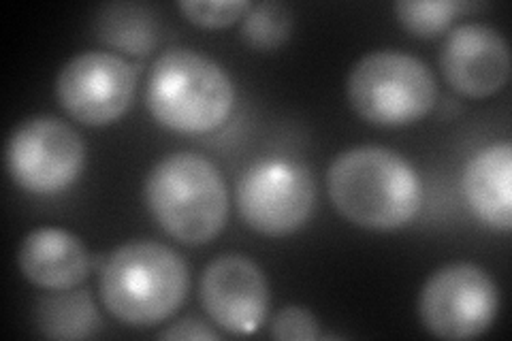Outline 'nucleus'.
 I'll return each instance as SVG.
<instances>
[{"label": "nucleus", "mask_w": 512, "mask_h": 341, "mask_svg": "<svg viewBox=\"0 0 512 341\" xmlns=\"http://www.w3.org/2000/svg\"><path fill=\"white\" fill-rule=\"evenodd\" d=\"M512 148L508 141L478 150L461 175V190L472 214L489 229L512 226Z\"/></svg>", "instance_id": "obj_13"}, {"label": "nucleus", "mask_w": 512, "mask_h": 341, "mask_svg": "<svg viewBox=\"0 0 512 341\" xmlns=\"http://www.w3.org/2000/svg\"><path fill=\"white\" fill-rule=\"evenodd\" d=\"M201 301L210 318L233 335H250L267 318L269 286L261 267L242 254H224L205 267Z\"/></svg>", "instance_id": "obj_10"}, {"label": "nucleus", "mask_w": 512, "mask_h": 341, "mask_svg": "<svg viewBox=\"0 0 512 341\" xmlns=\"http://www.w3.org/2000/svg\"><path fill=\"white\" fill-rule=\"evenodd\" d=\"M248 0H182L178 9L184 18L201 28H227L250 11Z\"/></svg>", "instance_id": "obj_18"}, {"label": "nucleus", "mask_w": 512, "mask_h": 341, "mask_svg": "<svg viewBox=\"0 0 512 341\" xmlns=\"http://www.w3.org/2000/svg\"><path fill=\"white\" fill-rule=\"evenodd\" d=\"M184 258L156 241H131L107 256L101 299L107 312L128 327H154L171 318L188 292Z\"/></svg>", "instance_id": "obj_2"}, {"label": "nucleus", "mask_w": 512, "mask_h": 341, "mask_svg": "<svg viewBox=\"0 0 512 341\" xmlns=\"http://www.w3.org/2000/svg\"><path fill=\"white\" fill-rule=\"evenodd\" d=\"M348 101L357 116L378 126H406L434 109L436 77L427 64L404 52L363 56L348 75Z\"/></svg>", "instance_id": "obj_5"}, {"label": "nucleus", "mask_w": 512, "mask_h": 341, "mask_svg": "<svg viewBox=\"0 0 512 341\" xmlns=\"http://www.w3.org/2000/svg\"><path fill=\"white\" fill-rule=\"evenodd\" d=\"M24 278L45 290H69L90 273V254L84 241L67 229L43 226L28 233L18 252Z\"/></svg>", "instance_id": "obj_12"}, {"label": "nucleus", "mask_w": 512, "mask_h": 341, "mask_svg": "<svg viewBox=\"0 0 512 341\" xmlns=\"http://www.w3.org/2000/svg\"><path fill=\"white\" fill-rule=\"evenodd\" d=\"M135 88V69L109 52H86L71 58L56 79L62 109L88 126H107L120 120L133 103Z\"/></svg>", "instance_id": "obj_9"}, {"label": "nucleus", "mask_w": 512, "mask_h": 341, "mask_svg": "<svg viewBox=\"0 0 512 341\" xmlns=\"http://www.w3.org/2000/svg\"><path fill=\"white\" fill-rule=\"evenodd\" d=\"M442 75L455 92L487 99L510 77V50L500 30L487 24H463L451 30L440 52Z\"/></svg>", "instance_id": "obj_11"}, {"label": "nucleus", "mask_w": 512, "mask_h": 341, "mask_svg": "<svg viewBox=\"0 0 512 341\" xmlns=\"http://www.w3.org/2000/svg\"><path fill=\"white\" fill-rule=\"evenodd\" d=\"M148 109L169 131L203 135L229 120L235 88L218 62L186 47L160 54L148 75Z\"/></svg>", "instance_id": "obj_3"}, {"label": "nucleus", "mask_w": 512, "mask_h": 341, "mask_svg": "<svg viewBox=\"0 0 512 341\" xmlns=\"http://www.w3.org/2000/svg\"><path fill=\"white\" fill-rule=\"evenodd\" d=\"M500 292L489 273L470 263L440 267L425 282L419 316L425 329L440 339H474L498 316Z\"/></svg>", "instance_id": "obj_7"}, {"label": "nucleus", "mask_w": 512, "mask_h": 341, "mask_svg": "<svg viewBox=\"0 0 512 341\" xmlns=\"http://www.w3.org/2000/svg\"><path fill=\"white\" fill-rule=\"evenodd\" d=\"M158 339H218V333L205 327V322L197 318H184L175 322L173 327L160 331Z\"/></svg>", "instance_id": "obj_20"}, {"label": "nucleus", "mask_w": 512, "mask_h": 341, "mask_svg": "<svg viewBox=\"0 0 512 341\" xmlns=\"http://www.w3.org/2000/svg\"><path fill=\"white\" fill-rule=\"evenodd\" d=\"M96 37L109 47L126 54L146 56L158 41V22L154 13L133 3L105 5L94 20Z\"/></svg>", "instance_id": "obj_15"}, {"label": "nucleus", "mask_w": 512, "mask_h": 341, "mask_svg": "<svg viewBox=\"0 0 512 341\" xmlns=\"http://www.w3.org/2000/svg\"><path fill=\"white\" fill-rule=\"evenodd\" d=\"M37 329L47 339H86L101 327L99 312L84 290H52L35 310Z\"/></svg>", "instance_id": "obj_14"}, {"label": "nucleus", "mask_w": 512, "mask_h": 341, "mask_svg": "<svg viewBox=\"0 0 512 341\" xmlns=\"http://www.w3.org/2000/svg\"><path fill=\"white\" fill-rule=\"evenodd\" d=\"M271 337L280 341H314L323 337L316 316L299 305H286L271 320Z\"/></svg>", "instance_id": "obj_19"}, {"label": "nucleus", "mask_w": 512, "mask_h": 341, "mask_svg": "<svg viewBox=\"0 0 512 341\" xmlns=\"http://www.w3.org/2000/svg\"><path fill=\"white\" fill-rule=\"evenodd\" d=\"M463 9L468 5L457 0H402L395 5L397 20L416 37L440 35Z\"/></svg>", "instance_id": "obj_17"}, {"label": "nucleus", "mask_w": 512, "mask_h": 341, "mask_svg": "<svg viewBox=\"0 0 512 341\" xmlns=\"http://www.w3.org/2000/svg\"><path fill=\"white\" fill-rule=\"evenodd\" d=\"M293 32V13L278 0L252 5L242 20V39L256 52H271L284 45Z\"/></svg>", "instance_id": "obj_16"}, {"label": "nucleus", "mask_w": 512, "mask_h": 341, "mask_svg": "<svg viewBox=\"0 0 512 341\" xmlns=\"http://www.w3.org/2000/svg\"><path fill=\"white\" fill-rule=\"evenodd\" d=\"M327 190L348 222L370 231L402 229L423 205L419 173L404 156L378 145H361L335 158Z\"/></svg>", "instance_id": "obj_1"}, {"label": "nucleus", "mask_w": 512, "mask_h": 341, "mask_svg": "<svg viewBox=\"0 0 512 341\" xmlns=\"http://www.w3.org/2000/svg\"><path fill=\"white\" fill-rule=\"evenodd\" d=\"M239 214L252 231L284 237L299 231L312 216L316 184L312 171L295 160H263L237 182Z\"/></svg>", "instance_id": "obj_6"}, {"label": "nucleus", "mask_w": 512, "mask_h": 341, "mask_svg": "<svg viewBox=\"0 0 512 341\" xmlns=\"http://www.w3.org/2000/svg\"><path fill=\"white\" fill-rule=\"evenodd\" d=\"M146 203L160 229L186 246L212 241L229 216L222 175L210 160L192 152L156 162L146 180Z\"/></svg>", "instance_id": "obj_4"}, {"label": "nucleus", "mask_w": 512, "mask_h": 341, "mask_svg": "<svg viewBox=\"0 0 512 341\" xmlns=\"http://www.w3.org/2000/svg\"><path fill=\"white\" fill-rule=\"evenodd\" d=\"M86 165V145L75 128L54 116L24 120L9 137L11 180L32 194H56L75 184Z\"/></svg>", "instance_id": "obj_8"}]
</instances>
